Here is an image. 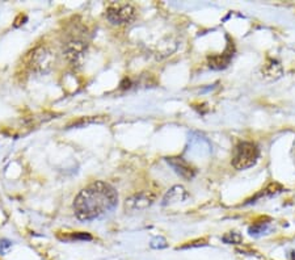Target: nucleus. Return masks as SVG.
I'll list each match as a JSON object with an SVG mask.
<instances>
[{
  "label": "nucleus",
  "instance_id": "1",
  "mask_svg": "<svg viewBox=\"0 0 295 260\" xmlns=\"http://www.w3.org/2000/svg\"><path fill=\"white\" fill-rule=\"evenodd\" d=\"M118 196L114 188L104 181H95L75 197L74 212L82 221H91L114 209Z\"/></svg>",
  "mask_w": 295,
  "mask_h": 260
},
{
  "label": "nucleus",
  "instance_id": "2",
  "mask_svg": "<svg viewBox=\"0 0 295 260\" xmlns=\"http://www.w3.org/2000/svg\"><path fill=\"white\" fill-rule=\"evenodd\" d=\"M259 147L253 142H240L235 147L232 155V166L235 170L243 171L255 166L259 159Z\"/></svg>",
  "mask_w": 295,
  "mask_h": 260
},
{
  "label": "nucleus",
  "instance_id": "3",
  "mask_svg": "<svg viewBox=\"0 0 295 260\" xmlns=\"http://www.w3.org/2000/svg\"><path fill=\"white\" fill-rule=\"evenodd\" d=\"M55 62V57L53 51L46 46H38L32 51L29 58V66L34 72L46 74L53 69Z\"/></svg>",
  "mask_w": 295,
  "mask_h": 260
},
{
  "label": "nucleus",
  "instance_id": "4",
  "mask_svg": "<svg viewBox=\"0 0 295 260\" xmlns=\"http://www.w3.org/2000/svg\"><path fill=\"white\" fill-rule=\"evenodd\" d=\"M105 16L113 25L129 24L135 17V8L127 3H110L106 8Z\"/></svg>",
  "mask_w": 295,
  "mask_h": 260
},
{
  "label": "nucleus",
  "instance_id": "5",
  "mask_svg": "<svg viewBox=\"0 0 295 260\" xmlns=\"http://www.w3.org/2000/svg\"><path fill=\"white\" fill-rule=\"evenodd\" d=\"M87 50V43L82 40H71L66 43L63 53H65L67 61L74 66H78L82 63L84 57V53Z\"/></svg>",
  "mask_w": 295,
  "mask_h": 260
},
{
  "label": "nucleus",
  "instance_id": "6",
  "mask_svg": "<svg viewBox=\"0 0 295 260\" xmlns=\"http://www.w3.org/2000/svg\"><path fill=\"white\" fill-rule=\"evenodd\" d=\"M167 162L175 170V172L179 176L183 177V179H185V180H192L195 177L196 170L185 159L179 158V156H172V158H167Z\"/></svg>",
  "mask_w": 295,
  "mask_h": 260
},
{
  "label": "nucleus",
  "instance_id": "7",
  "mask_svg": "<svg viewBox=\"0 0 295 260\" xmlns=\"http://www.w3.org/2000/svg\"><path fill=\"white\" fill-rule=\"evenodd\" d=\"M154 202V196L151 193H138L131 196L125 202L126 210H143Z\"/></svg>",
  "mask_w": 295,
  "mask_h": 260
},
{
  "label": "nucleus",
  "instance_id": "8",
  "mask_svg": "<svg viewBox=\"0 0 295 260\" xmlns=\"http://www.w3.org/2000/svg\"><path fill=\"white\" fill-rule=\"evenodd\" d=\"M234 55V45H228L224 53L222 54H215L209 57V66L214 70H223L230 65L231 59Z\"/></svg>",
  "mask_w": 295,
  "mask_h": 260
},
{
  "label": "nucleus",
  "instance_id": "9",
  "mask_svg": "<svg viewBox=\"0 0 295 260\" xmlns=\"http://www.w3.org/2000/svg\"><path fill=\"white\" fill-rule=\"evenodd\" d=\"M188 192L187 189L181 185H175L173 188H171L168 192L164 196L163 199V205H173V204H177V202H181L184 200L188 199Z\"/></svg>",
  "mask_w": 295,
  "mask_h": 260
},
{
  "label": "nucleus",
  "instance_id": "10",
  "mask_svg": "<svg viewBox=\"0 0 295 260\" xmlns=\"http://www.w3.org/2000/svg\"><path fill=\"white\" fill-rule=\"evenodd\" d=\"M263 74L268 79L274 80L281 78L282 74H284V70H282L281 63L278 61H276V59H268L267 63L263 67Z\"/></svg>",
  "mask_w": 295,
  "mask_h": 260
},
{
  "label": "nucleus",
  "instance_id": "11",
  "mask_svg": "<svg viewBox=\"0 0 295 260\" xmlns=\"http://www.w3.org/2000/svg\"><path fill=\"white\" fill-rule=\"evenodd\" d=\"M268 231H269V225H268V222L255 224L248 229L249 235H252V237H261V235L267 234Z\"/></svg>",
  "mask_w": 295,
  "mask_h": 260
},
{
  "label": "nucleus",
  "instance_id": "12",
  "mask_svg": "<svg viewBox=\"0 0 295 260\" xmlns=\"http://www.w3.org/2000/svg\"><path fill=\"white\" fill-rule=\"evenodd\" d=\"M223 242L227 245H240L243 242V237L236 231H230L226 235H223Z\"/></svg>",
  "mask_w": 295,
  "mask_h": 260
},
{
  "label": "nucleus",
  "instance_id": "13",
  "mask_svg": "<svg viewBox=\"0 0 295 260\" xmlns=\"http://www.w3.org/2000/svg\"><path fill=\"white\" fill-rule=\"evenodd\" d=\"M282 189H284V188H282L281 185L278 184V183H272L269 187L264 189V193H265V195L272 196V195H276V193H280Z\"/></svg>",
  "mask_w": 295,
  "mask_h": 260
},
{
  "label": "nucleus",
  "instance_id": "14",
  "mask_svg": "<svg viewBox=\"0 0 295 260\" xmlns=\"http://www.w3.org/2000/svg\"><path fill=\"white\" fill-rule=\"evenodd\" d=\"M151 247L152 249H164L167 247V241L163 237H156L151 241Z\"/></svg>",
  "mask_w": 295,
  "mask_h": 260
},
{
  "label": "nucleus",
  "instance_id": "15",
  "mask_svg": "<svg viewBox=\"0 0 295 260\" xmlns=\"http://www.w3.org/2000/svg\"><path fill=\"white\" fill-rule=\"evenodd\" d=\"M206 245V241L205 239H198V241H195V242H189V245H185L183 246L181 249H188V247H196V246H205Z\"/></svg>",
  "mask_w": 295,
  "mask_h": 260
}]
</instances>
